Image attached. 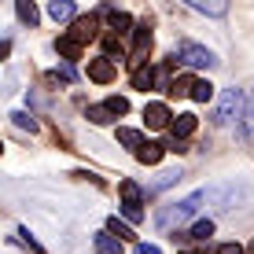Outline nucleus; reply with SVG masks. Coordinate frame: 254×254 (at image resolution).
Returning <instances> with one entry per match:
<instances>
[{"label": "nucleus", "mask_w": 254, "mask_h": 254, "mask_svg": "<svg viewBox=\"0 0 254 254\" xmlns=\"http://www.w3.org/2000/svg\"><path fill=\"white\" fill-rule=\"evenodd\" d=\"M122 214H126V221L140 225L144 221V203H140V199H122Z\"/></svg>", "instance_id": "16"}, {"label": "nucleus", "mask_w": 254, "mask_h": 254, "mask_svg": "<svg viewBox=\"0 0 254 254\" xmlns=\"http://www.w3.org/2000/svg\"><path fill=\"white\" fill-rule=\"evenodd\" d=\"M96 251H100V254H122V240L111 236V232H100V236H96Z\"/></svg>", "instance_id": "14"}, {"label": "nucleus", "mask_w": 254, "mask_h": 254, "mask_svg": "<svg viewBox=\"0 0 254 254\" xmlns=\"http://www.w3.org/2000/svg\"><path fill=\"white\" fill-rule=\"evenodd\" d=\"M191 89H195V77H173V85H170V96H191Z\"/></svg>", "instance_id": "21"}, {"label": "nucleus", "mask_w": 254, "mask_h": 254, "mask_svg": "<svg viewBox=\"0 0 254 254\" xmlns=\"http://www.w3.org/2000/svg\"><path fill=\"white\" fill-rule=\"evenodd\" d=\"M181 254H206V247H188V251H181Z\"/></svg>", "instance_id": "34"}, {"label": "nucleus", "mask_w": 254, "mask_h": 254, "mask_svg": "<svg viewBox=\"0 0 254 254\" xmlns=\"http://www.w3.org/2000/svg\"><path fill=\"white\" fill-rule=\"evenodd\" d=\"M107 26H111V33H118V37H122V33L133 30V19H129L126 11H107Z\"/></svg>", "instance_id": "13"}, {"label": "nucleus", "mask_w": 254, "mask_h": 254, "mask_svg": "<svg viewBox=\"0 0 254 254\" xmlns=\"http://www.w3.org/2000/svg\"><path fill=\"white\" fill-rule=\"evenodd\" d=\"M111 118H115V111H111L107 103H103V107H89V122L92 126H107Z\"/></svg>", "instance_id": "23"}, {"label": "nucleus", "mask_w": 254, "mask_h": 254, "mask_svg": "<svg viewBox=\"0 0 254 254\" xmlns=\"http://www.w3.org/2000/svg\"><path fill=\"white\" fill-rule=\"evenodd\" d=\"M81 41H74V37H70V33H66V37H59L56 41V52H59V56H63L66 59V63H74V59H81Z\"/></svg>", "instance_id": "9"}, {"label": "nucleus", "mask_w": 254, "mask_h": 254, "mask_svg": "<svg viewBox=\"0 0 254 254\" xmlns=\"http://www.w3.org/2000/svg\"><path fill=\"white\" fill-rule=\"evenodd\" d=\"M232 118H243V96L236 89H225L221 100H217V111H214V122L217 126H229Z\"/></svg>", "instance_id": "3"}, {"label": "nucleus", "mask_w": 254, "mask_h": 254, "mask_svg": "<svg viewBox=\"0 0 254 254\" xmlns=\"http://www.w3.org/2000/svg\"><path fill=\"white\" fill-rule=\"evenodd\" d=\"M206 236H214V221H210V217H203V221H195V225H191L188 240H206Z\"/></svg>", "instance_id": "22"}, {"label": "nucleus", "mask_w": 254, "mask_h": 254, "mask_svg": "<svg viewBox=\"0 0 254 254\" xmlns=\"http://www.w3.org/2000/svg\"><path fill=\"white\" fill-rule=\"evenodd\" d=\"M96 26H100V22H96V15H77V19L70 22V37L85 45V41L96 37Z\"/></svg>", "instance_id": "5"}, {"label": "nucleus", "mask_w": 254, "mask_h": 254, "mask_svg": "<svg viewBox=\"0 0 254 254\" xmlns=\"http://www.w3.org/2000/svg\"><path fill=\"white\" fill-rule=\"evenodd\" d=\"M115 59L111 56H100V59H89V81H100V85H107V81H115Z\"/></svg>", "instance_id": "4"}, {"label": "nucleus", "mask_w": 254, "mask_h": 254, "mask_svg": "<svg viewBox=\"0 0 254 254\" xmlns=\"http://www.w3.org/2000/svg\"><path fill=\"white\" fill-rule=\"evenodd\" d=\"M243 136L254 140V89L247 92V103H243Z\"/></svg>", "instance_id": "17"}, {"label": "nucleus", "mask_w": 254, "mask_h": 254, "mask_svg": "<svg viewBox=\"0 0 254 254\" xmlns=\"http://www.w3.org/2000/svg\"><path fill=\"white\" fill-rule=\"evenodd\" d=\"M195 126H199V122H195V115H177V122H173V136H181V140H188L191 133H195Z\"/></svg>", "instance_id": "12"}, {"label": "nucleus", "mask_w": 254, "mask_h": 254, "mask_svg": "<svg viewBox=\"0 0 254 254\" xmlns=\"http://www.w3.org/2000/svg\"><path fill=\"white\" fill-rule=\"evenodd\" d=\"M107 232H111V236H118L122 243H133V240H136V232L129 229L126 221H118V217H111V221H107Z\"/></svg>", "instance_id": "19"}, {"label": "nucleus", "mask_w": 254, "mask_h": 254, "mask_svg": "<svg viewBox=\"0 0 254 254\" xmlns=\"http://www.w3.org/2000/svg\"><path fill=\"white\" fill-rule=\"evenodd\" d=\"M251 254H254V243H251Z\"/></svg>", "instance_id": "35"}, {"label": "nucleus", "mask_w": 254, "mask_h": 254, "mask_svg": "<svg viewBox=\"0 0 254 254\" xmlns=\"http://www.w3.org/2000/svg\"><path fill=\"white\" fill-rule=\"evenodd\" d=\"M118 144H126V147H133V151H136V147H144L147 140H144L140 129H126V126H122V129H118Z\"/></svg>", "instance_id": "18"}, {"label": "nucleus", "mask_w": 254, "mask_h": 254, "mask_svg": "<svg viewBox=\"0 0 254 254\" xmlns=\"http://www.w3.org/2000/svg\"><path fill=\"white\" fill-rule=\"evenodd\" d=\"M122 199H140V188L133 181H122Z\"/></svg>", "instance_id": "30"}, {"label": "nucleus", "mask_w": 254, "mask_h": 254, "mask_svg": "<svg viewBox=\"0 0 254 254\" xmlns=\"http://www.w3.org/2000/svg\"><path fill=\"white\" fill-rule=\"evenodd\" d=\"M103 56H122V37L118 33H103Z\"/></svg>", "instance_id": "24"}, {"label": "nucleus", "mask_w": 254, "mask_h": 254, "mask_svg": "<svg viewBox=\"0 0 254 254\" xmlns=\"http://www.w3.org/2000/svg\"><path fill=\"white\" fill-rule=\"evenodd\" d=\"M177 181H181V170H166L162 177H159V181H155V185H151V191H162V188L177 185Z\"/></svg>", "instance_id": "25"}, {"label": "nucleus", "mask_w": 254, "mask_h": 254, "mask_svg": "<svg viewBox=\"0 0 254 254\" xmlns=\"http://www.w3.org/2000/svg\"><path fill=\"white\" fill-rule=\"evenodd\" d=\"M199 203H206V191H195V195H188V199H181V203L166 206L162 214H159V225H162V229H173V225H185L188 217H195Z\"/></svg>", "instance_id": "1"}, {"label": "nucleus", "mask_w": 254, "mask_h": 254, "mask_svg": "<svg viewBox=\"0 0 254 254\" xmlns=\"http://www.w3.org/2000/svg\"><path fill=\"white\" fill-rule=\"evenodd\" d=\"M15 11H19V19L26 26H37L41 22V15H37V7H33V0H15Z\"/></svg>", "instance_id": "15"}, {"label": "nucleus", "mask_w": 254, "mask_h": 254, "mask_svg": "<svg viewBox=\"0 0 254 254\" xmlns=\"http://www.w3.org/2000/svg\"><path fill=\"white\" fill-rule=\"evenodd\" d=\"M166 151H170V147H166V144H151V140H147V144L144 147H136V162H144V166H155V162H162V155Z\"/></svg>", "instance_id": "7"}, {"label": "nucleus", "mask_w": 254, "mask_h": 254, "mask_svg": "<svg viewBox=\"0 0 254 254\" xmlns=\"http://www.w3.org/2000/svg\"><path fill=\"white\" fill-rule=\"evenodd\" d=\"M107 107L115 111V115H126V111H129V100H126V96H107Z\"/></svg>", "instance_id": "28"}, {"label": "nucleus", "mask_w": 254, "mask_h": 254, "mask_svg": "<svg viewBox=\"0 0 254 254\" xmlns=\"http://www.w3.org/2000/svg\"><path fill=\"white\" fill-rule=\"evenodd\" d=\"M173 56H177L185 66H195V70H214V66H217V56H214V52L203 48V45H191V41H185Z\"/></svg>", "instance_id": "2"}, {"label": "nucleus", "mask_w": 254, "mask_h": 254, "mask_svg": "<svg viewBox=\"0 0 254 254\" xmlns=\"http://www.w3.org/2000/svg\"><path fill=\"white\" fill-rule=\"evenodd\" d=\"M48 15L56 22H74V0H48Z\"/></svg>", "instance_id": "8"}, {"label": "nucleus", "mask_w": 254, "mask_h": 254, "mask_svg": "<svg viewBox=\"0 0 254 254\" xmlns=\"http://www.w3.org/2000/svg\"><path fill=\"white\" fill-rule=\"evenodd\" d=\"M133 254H162V251H159V247H151V243H140Z\"/></svg>", "instance_id": "33"}, {"label": "nucleus", "mask_w": 254, "mask_h": 254, "mask_svg": "<svg viewBox=\"0 0 254 254\" xmlns=\"http://www.w3.org/2000/svg\"><path fill=\"white\" fill-rule=\"evenodd\" d=\"M15 126H19V129H30V133H37V122H33V115H26V111H15Z\"/></svg>", "instance_id": "27"}, {"label": "nucleus", "mask_w": 254, "mask_h": 254, "mask_svg": "<svg viewBox=\"0 0 254 254\" xmlns=\"http://www.w3.org/2000/svg\"><path fill=\"white\" fill-rule=\"evenodd\" d=\"M185 4H191L195 11H203V15H214V19L229 11V0H185Z\"/></svg>", "instance_id": "10"}, {"label": "nucleus", "mask_w": 254, "mask_h": 254, "mask_svg": "<svg viewBox=\"0 0 254 254\" xmlns=\"http://www.w3.org/2000/svg\"><path fill=\"white\" fill-rule=\"evenodd\" d=\"M19 236H22V243H26V247H30L33 254H45V247H41V243H37V240L30 236V229H19Z\"/></svg>", "instance_id": "29"}, {"label": "nucleus", "mask_w": 254, "mask_h": 254, "mask_svg": "<svg viewBox=\"0 0 254 254\" xmlns=\"http://www.w3.org/2000/svg\"><path fill=\"white\" fill-rule=\"evenodd\" d=\"M191 100H195V103H210V100H214V85H210L206 77H195V89H191Z\"/></svg>", "instance_id": "20"}, {"label": "nucleus", "mask_w": 254, "mask_h": 254, "mask_svg": "<svg viewBox=\"0 0 254 254\" xmlns=\"http://www.w3.org/2000/svg\"><path fill=\"white\" fill-rule=\"evenodd\" d=\"M217 254H243V247H240V243H221Z\"/></svg>", "instance_id": "32"}, {"label": "nucleus", "mask_w": 254, "mask_h": 254, "mask_svg": "<svg viewBox=\"0 0 254 254\" xmlns=\"http://www.w3.org/2000/svg\"><path fill=\"white\" fill-rule=\"evenodd\" d=\"M155 81H159V70H151V66H140V70H133V89L147 92V89H155Z\"/></svg>", "instance_id": "11"}, {"label": "nucleus", "mask_w": 254, "mask_h": 254, "mask_svg": "<svg viewBox=\"0 0 254 254\" xmlns=\"http://www.w3.org/2000/svg\"><path fill=\"white\" fill-rule=\"evenodd\" d=\"M170 118H173V115H170V107H166V103H147V107H144L147 129H166V126H173Z\"/></svg>", "instance_id": "6"}, {"label": "nucleus", "mask_w": 254, "mask_h": 254, "mask_svg": "<svg viewBox=\"0 0 254 254\" xmlns=\"http://www.w3.org/2000/svg\"><path fill=\"white\" fill-rule=\"evenodd\" d=\"M166 147H170V151H173V155H185V151H188V140H181V136H173V140H170V144H166Z\"/></svg>", "instance_id": "31"}, {"label": "nucleus", "mask_w": 254, "mask_h": 254, "mask_svg": "<svg viewBox=\"0 0 254 254\" xmlns=\"http://www.w3.org/2000/svg\"><path fill=\"white\" fill-rule=\"evenodd\" d=\"M74 77H77V74H74V66H70V63H59L56 70H52V81H66V85H70Z\"/></svg>", "instance_id": "26"}]
</instances>
